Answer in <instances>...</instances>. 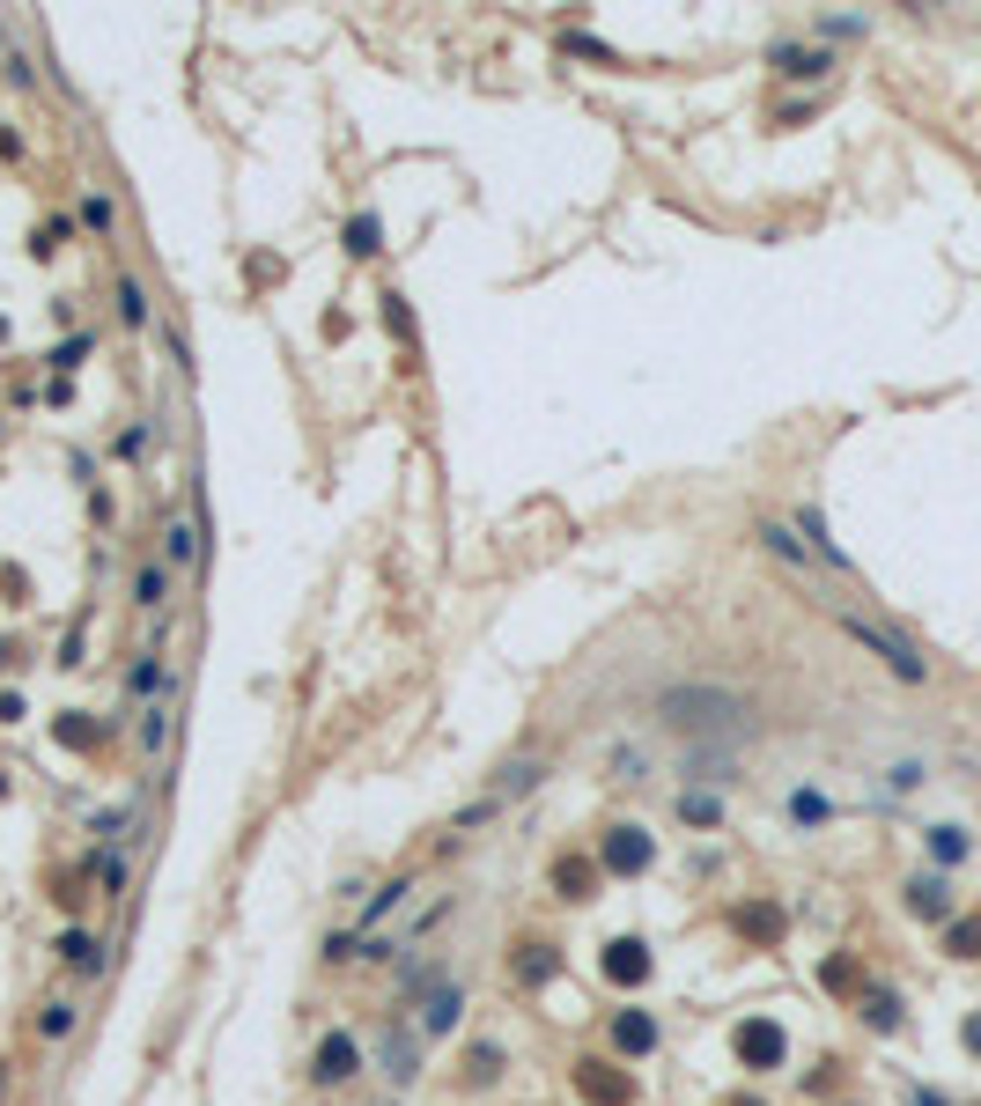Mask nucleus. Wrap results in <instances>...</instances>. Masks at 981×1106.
<instances>
[{
	"mask_svg": "<svg viewBox=\"0 0 981 1106\" xmlns=\"http://www.w3.org/2000/svg\"><path fill=\"white\" fill-rule=\"evenodd\" d=\"M923 775H930L923 760H893V767H885V782H879V797H885V804H893V797H915Z\"/></svg>",
	"mask_w": 981,
	"mask_h": 1106,
	"instance_id": "obj_26",
	"label": "nucleus"
},
{
	"mask_svg": "<svg viewBox=\"0 0 981 1106\" xmlns=\"http://www.w3.org/2000/svg\"><path fill=\"white\" fill-rule=\"evenodd\" d=\"M606 982L613 988L650 982V944H642V937H613V944H606Z\"/></svg>",
	"mask_w": 981,
	"mask_h": 1106,
	"instance_id": "obj_12",
	"label": "nucleus"
},
{
	"mask_svg": "<svg viewBox=\"0 0 981 1106\" xmlns=\"http://www.w3.org/2000/svg\"><path fill=\"white\" fill-rule=\"evenodd\" d=\"M753 539H761L783 568H811V546L797 539V524H775V516H761V532H753Z\"/></svg>",
	"mask_w": 981,
	"mask_h": 1106,
	"instance_id": "obj_14",
	"label": "nucleus"
},
{
	"mask_svg": "<svg viewBox=\"0 0 981 1106\" xmlns=\"http://www.w3.org/2000/svg\"><path fill=\"white\" fill-rule=\"evenodd\" d=\"M516 982H532V988L554 982V952L546 944H516Z\"/></svg>",
	"mask_w": 981,
	"mask_h": 1106,
	"instance_id": "obj_28",
	"label": "nucleus"
},
{
	"mask_svg": "<svg viewBox=\"0 0 981 1106\" xmlns=\"http://www.w3.org/2000/svg\"><path fill=\"white\" fill-rule=\"evenodd\" d=\"M731 1048H738V1062H745V1070H783L789 1032L775 1026V1018H745V1026L731 1032Z\"/></svg>",
	"mask_w": 981,
	"mask_h": 1106,
	"instance_id": "obj_4",
	"label": "nucleus"
},
{
	"mask_svg": "<svg viewBox=\"0 0 981 1106\" xmlns=\"http://www.w3.org/2000/svg\"><path fill=\"white\" fill-rule=\"evenodd\" d=\"M819 982L835 988V996H841V988H857V959H827V974H819Z\"/></svg>",
	"mask_w": 981,
	"mask_h": 1106,
	"instance_id": "obj_35",
	"label": "nucleus"
},
{
	"mask_svg": "<svg viewBox=\"0 0 981 1106\" xmlns=\"http://www.w3.org/2000/svg\"><path fill=\"white\" fill-rule=\"evenodd\" d=\"M377 1062H384L392 1084H414L421 1077V1040H406V1026H392L384 1040H377Z\"/></svg>",
	"mask_w": 981,
	"mask_h": 1106,
	"instance_id": "obj_13",
	"label": "nucleus"
},
{
	"mask_svg": "<svg viewBox=\"0 0 981 1106\" xmlns=\"http://www.w3.org/2000/svg\"><path fill=\"white\" fill-rule=\"evenodd\" d=\"M598 878H606V870H598L590 856H562V863H554V893H562V900H590Z\"/></svg>",
	"mask_w": 981,
	"mask_h": 1106,
	"instance_id": "obj_16",
	"label": "nucleus"
},
{
	"mask_svg": "<svg viewBox=\"0 0 981 1106\" xmlns=\"http://www.w3.org/2000/svg\"><path fill=\"white\" fill-rule=\"evenodd\" d=\"M613 767H620V782H642V775H650V767H642L635 753H628V745H620V753H613Z\"/></svg>",
	"mask_w": 981,
	"mask_h": 1106,
	"instance_id": "obj_36",
	"label": "nucleus"
},
{
	"mask_svg": "<svg viewBox=\"0 0 981 1106\" xmlns=\"http://www.w3.org/2000/svg\"><path fill=\"white\" fill-rule=\"evenodd\" d=\"M576 1092L590 1106H628L635 1099V1077H620L613 1062H576Z\"/></svg>",
	"mask_w": 981,
	"mask_h": 1106,
	"instance_id": "obj_9",
	"label": "nucleus"
},
{
	"mask_svg": "<svg viewBox=\"0 0 981 1106\" xmlns=\"http://www.w3.org/2000/svg\"><path fill=\"white\" fill-rule=\"evenodd\" d=\"M613 1048L620 1055H650V1048H657V1018H650V1010H620L613 1018Z\"/></svg>",
	"mask_w": 981,
	"mask_h": 1106,
	"instance_id": "obj_17",
	"label": "nucleus"
},
{
	"mask_svg": "<svg viewBox=\"0 0 981 1106\" xmlns=\"http://www.w3.org/2000/svg\"><path fill=\"white\" fill-rule=\"evenodd\" d=\"M841 627H849V635H857L863 649L893 671V679H908V687H923V679H930V664H923V649H915L908 635H893V627H879V620H863V613H841Z\"/></svg>",
	"mask_w": 981,
	"mask_h": 1106,
	"instance_id": "obj_2",
	"label": "nucleus"
},
{
	"mask_svg": "<svg viewBox=\"0 0 981 1106\" xmlns=\"http://www.w3.org/2000/svg\"><path fill=\"white\" fill-rule=\"evenodd\" d=\"M163 693H177V671H171V657L148 642L141 657L126 664V701H141V709H148V701H163Z\"/></svg>",
	"mask_w": 981,
	"mask_h": 1106,
	"instance_id": "obj_5",
	"label": "nucleus"
},
{
	"mask_svg": "<svg viewBox=\"0 0 981 1106\" xmlns=\"http://www.w3.org/2000/svg\"><path fill=\"white\" fill-rule=\"evenodd\" d=\"M539 782H546V767H539V760H510L502 775H494V797L510 804V797H524V789H539Z\"/></svg>",
	"mask_w": 981,
	"mask_h": 1106,
	"instance_id": "obj_23",
	"label": "nucleus"
},
{
	"mask_svg": "<svg viewBox=\"0 0 981 1106\" xmlns=\"http://www.w3.org/2000/svg\"><path fill=\"white\" fill-rule=\"evenodd\" d=\"M731 1106H761V1099H731Z\"/></svg>",
	"mask_w": 981,
	"mask_h": 1106,
	"instance_id": "obj_39",
	"label": "nucleus"
},
{
	"mask_svg": "<svg viewBox=\"0 0 981 1106\" xmlns=\"http://www.w3.org/2000/svg\"><path fill=\"white\" fill-rule=\"evenodd\" d=\"M901 893H908L915 922H952V878H945V870H915Z\"/></svg>",
	"mask_w": 981,
	"mask_h": 1106,
	"instance_id": "obj_6",
	"label": "nucleus"
},
{
	"mask_svg": "<svg viewBox=\"0 0 981 1106\" xmlns=\"http://www.w3.org/2000/svg\"><path fill=\"white\" fill-rule=\"evenodd\" d=\"M59 959H67V966H89V974L103 966V959H97V937H89V930H59Z\"/></svg>",
	"mask_w": 981,
	"mask_h": 1106,
	"instance_id": "obj_30",
	"label": "nucleus"
},
{
	"mask_svg": "<svg viewBox=\"0 0 981 1106\" xmlns=\"http://www.w3.org/2000/svg\"><path fill=\"white\" fill-rule=\"evenodd\" d=\"M738 930L745 937H783V915L775 908H738Z\"/></svg>",
	"mask_w": 981,
	"mask_h": 1106,
	"instance_id": "obj_33",
	"label": "nucleus"
},
{
	"mask_svg": "<svg viewBox=\"0 0 981 1106\" xmlns=\"http://www.w3.org/2000/svg\"><path fill=\"white\" fill-rule=\"evenodd\" d=\"M406 900H414V885H406V878L377 885V900H369V908H362V930H377V922H392V915L406 908Z\"/></svg>",
	"mask_w": 981,
	"mask_h": 1106,
	"instance_id": "obj_22",
	"label": "nucleus"
},
{
	"mask_svg": "<svg viewBox=\"0 0 981 1106\" xmlns=\"http://www.w3.org/2000/svg\"><path fill=\"white\" fill-rule=\"evenodd\" d=\"M908 1106H945V1099H937V1092H923V1084H915V1092H908Z\"/></svg>",
	"mask_w": 981,
	"mask_h": 1106,
	"instance_id": "obj_38",
	"label": "nucleus"
},
{
	"mask_svg": "<svg viewBox=\"0 0 981 1106\" xmlns=\"http://www.w3.org/2000/svg\"><path fill=\"white\" fill-rule=\"evenodd\" d=\"M458 1010H466V988H458V982H436L428 996H421L414 1040H443V1032H458Z\"/></svg>",
	"mask_w": 981,
	"mask_h": 1106,
	"instance_id": "obj_8",
	"label": "nucleus"
},
{
	"mask_svg": "<svg viewBox=\"0 0 981 1106\" xmlns=\"http://www.w3.org/2000/svg\"><path fill=\"white\" fill-rule=\"evenodd\" d=\"M0 1070H8V1062H0ZM0 1084H8V1077H0Z\"/></svg>",
	"mask_w": 981,
	"mask_h": 1106,
	"instance_id": "obj_40",
	"label": "nucleus"
},
{
	"mask_svg": "<svg viewBox=\"0 0 981 1106\" xmlns=\"http://www.w3.org/2000/svg\"><path fill=\"white\" fill-rule=\"evenodd\" d=\"M959 1040H967V1055H981V1010L967 1018V1026H959Z\"/></svg>",
	"mask_w": 981,
	"mask_h": 1106,
	"instance_id": "obj_37",
	"label": "nucleus"
},
{
	"mask_svg": "<svg viewBox=\"0 0 981 1106\" xmlns=\"http://www.w3.org/2000/svg\"><path fill=\"white\" fill-rule=\"evenodd\" d=\"M133 605H141V613H163V605H171V576H163V561H141V576H133Z\"/></svg>",
	"mask_w": 981,
	"mask_h": 1106,
	"instance_id": "obj_20",
	"label": "nucleus"
},
{
	"mask_svg": "<svg viewBox=\"0 0 981 1106\" xmlns=\"http://www.w3.org/2000/svg\"><path fill=\"white\" fill-rule=\"evenodd\" d=\"M355 1070H362V1040H355V1032H325L318 1055H310V1077H318V1084H347Z\"/></svg>",
	"mask_w": 981,
	"mask_h": 1106,
	"instance_id": "obj_7",
	"label": "nucleus"
},
{
	"mask_svg": "<svg viewBox=\"0 0 981 1106\" xmlns=\"http://www.w3.org/2000/svg\"><path fill=\"white\" fill-rule=\"evenodd\" d=\"M945 944H952V959H981V915L952 922V930H945Z\"/></svg>",
	"mask_w": 981,
	"mask_h": 1106,
	"instance_id": "obj_32",
	"label": "nucleus"
},
{
	"mask_svg": "<svg viewBox=\"0 0 981 1106\" xmlns=\"http://www.w3.org/2000/svg\"><path fill=\"white\" fill-rule=\"evenodd\" d=\"M650 863H657V841H650V826H635V819L606 826V841H598V870H606V878H642Z\"/></svg>",
	"mask_w": 981,
	"mask_h": 1106,
	"instance_id": "obj_3",
	"label": "nucleus"
},
{
	"mask_svg": "<svg viewBox=\"0 0 981 1106\" xmlns=\"http://www.w3.org/2000/svg\"><path fill=\"white\" fill-rule=\"evenodd\" d=\"M797 539L811 546V561H827L835 576H857V561H849V554L835 546V532H827V516H819V502H805V510H797Z\"/></svg>",
	"mask_w": 981,
	"mask_h": 1106,
	"instance_id": "obj_11",
	"label": "nucleus"
},
{
	"mask_svg": "<svg viewBox=\"0 0 981 1106\" xmlns=\"http://www.w3.org/2000/svg\"><path fill=\"white\" fill-rule=\"evenodd\" d=\"M863 15H819V37H863Z\"/></svg>",
	"mask_w": 981,
	"mask_h": 1106,
	"instance_id": "obj_34",
	"label": "nucleus"
},
{
	"mask_svg": "<svg viewBox=\"0 0 981 1106\" xmlns=\"http://www.w3.org/2000/svg\"><path fill=\"white\" fill-rule=\"evenodd\" d=\"M148 318H155V310H148V288L133 281V273H119V325H133V332H141Z\"/></svg>",
	"mask_w": 981,
	"mask_h": 1106,
	"instance_id": "obj_27",
	"label": "nucleus"
},
{
	"mask_svg": "<svg viewBox=\"0 0 981 1106\" xmlns=\"http://www.w3.org/2000/svg\"><path fill=\"white\" fill-rule=\"evenodd\" d=\"M679 819H687V826H723V797L694 782L687 797H679Z\"/></svg>",
	"mask_w": 981,
	"mask_h": 1106,
	"instance_id": "obj_24",
	"label": "nucleus"
},
{
	"mask_svg": "<svg viewBox=\"0 0 981 1106\" xmlns=\"http://www.w3.org/2000/svg\"><path fill=\"white\" fill-rule=\"evenodd\" d=\"M827 819H835V797H827V789H789V826H797V834H811V826H827Z\"/></svg>",
	"mask_w": 981,
	"mask_h": 1106,
	"instance_id": "obj_18",
	"label": "nucleus"
},
{
	"mask_svg": "<svg viewBox=\"0 0 981 1106\" xmlns=\"http://www.w3.org/2000/svg\"><path fill=\"white\" fill-rule=\"evenodd\" d=\"M171 715H177V693H163V701H148V709H141V760H163V745H171Z\"/></svg>",
	"mask_w": 981,
	"mask_h": 1106,
	"instance_id": "obj_15",
	"label": "nucleus"
},
{
	"mask_svg": "<svg viewBox=\"0 0 981 1106\" xmlns=\"http://www.w3.org/2000/svg\"><path fill=\"white\" fill-rule=\"evenodd\" d=\"M74 1026H81V1018H74V1004H67V996H52V1004L37 1010V1032H45V1040H67Z\"/></svg>",
	"mask_w": 981,
	"mask_h": 1106,
	"instance_id": "obj_31",
	"label": "nucleus"
},
{
	"mask_svg": "<svg viewBox=\"0 0 981 1106\" xmlns=\"http://www.w3.org/2000/svg\"><path fill=\"white\" fill-rule=\"evenodd\" d=\"M650 715H657L664 731L694 737V745H745L753 737V701L738 687H723V679H672V687H657V701H650Z\"/></svg>",
	"mask_w": 981,
	"mask_h": 1106,
	"instance_id": "obj_1",
	"label": "nucleus"
},
{
	"mask_svg": "<svg viewBox=\"0 0 981 1106\" xmlns=\"http://www.w3.org/2000/svg\"><path fill=\"white\" fill-rule=\"evenodd\" d=\"M901 1018H908V1010H901L893 988H863V1026L871 1032H901Z\"/></svg>",
	"mask_w": 981,
	"mask_h": 1106,
	"instance_id": "obj_21",
	"label": "nucleus"
},
{
	"mask_svg": "<svg viewBox=\"0 0 981 1106\" xmlns=\"http://www.w3.org/2000/svg\"><path fill=\"white\" fill-rule=\"evenodd\" d=\"M377 251H384V221L355 215V221H347V259H377Z\"/></svg>",
	"mask_w": 981,
	"mask_h": 1106,
	"instance_id": "obj_25",
	"label": "nucleus"
},
{
	"mask_svg": "<svg viewBox=\"0 0 981 1106\" xmlns=\"http://www.w3.org/2000/svg\"><path fill=\"white\" fill-rule=\"evenodd\" d=\"M81 229H89V237H111V229H119V207H111V193H89V199H81Z\"/></svg>",
	"mask_w": 981,
	"mask_h": 1106,
	"instance_id": "obj_29",
	"label": "nucleus"
},
{
	"mask_svg": "<svg viewBox=\"0 0 981 1106\" xmlns=\"http://www.w3.org/2000/svg\"><path fill=\"white\" fill-rule=\"evenodd\" d=\"M923 848H930L937 870H952V863L974 856V834H967V826H930V834H923Z\"/></svg>",
	"mask_w": 981,
	"mask_h": 1106,
	"instance_id": "obj_19",
	"label": "nucleus"
},
{
	"mask_svg": "<svg viewBox=\"0 0 981 1106\" xmlns=\"http://www.w3.org/2000/svg\"><path fill=\"white\" fill-rule=\"evenodd\" d=\"M767 67L789 74V81H819V74L835 67V59H827V45H797V37H775V45H767Z\"/></svg>",
	"mask_w": 981,
	"mask_h": 1106,
	"instance_id": "obj_10",
	"label": "nucleus"
}]
</instances>
